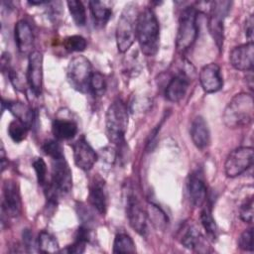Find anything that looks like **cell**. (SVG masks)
<instances>
[{
    "label": "cell",
    "instance_id": "1",
    "mask_svg": "<svg viewBox=\"0 0 254 254\" xmlns=\"http://www.w3.org/2000/svg\"><path fill=\"white\" fill-rule=\"evenodd\" d=\"M159 22L151 8H145L139 13L136 26V39L145 56H155L159 50Z\"/></svg>",
    "mask_w": 254,
    "mask_h": 254
},
{
    "label": "cell",
    "instance_id": "2",
    "mask_svg": "<svg viewBox=\"0 0 254 254\" xmlns=\"http://www.w3.org/2000/svg\"><path fill=\"white\" fill-rule=\"evenodd\" d=\"M254 101L251 94L238 93L226 105L223 112V122L228 128H240L252 122Z\"/></svg>",
    "mask_w": 254,
    "mask_h": 254
},
{
    "label": "cell",
    "instance_id": "3",
    "mask_svg": "<svg viewBox=\"0 0 254 254\" xmlns=\"http://www.w3.org/2000/svg\"><path fill=\"white\" fill-rule=\"evenodd\" d=\"M105 127L108 140L114 144L124 143L128 127V109L122 99H115L108 107L105 115Z\"/></svg>",
    "mask_w": 254,
    "mask_h": 254
},
{
    "label": "cell",
    "instance_id": "4",
    "mask_svg": "<svg viewBox=\"0 0 254 254\" xmlns=\"http://www.w3.org/2000/svg\"><path fill=\"white\" fill-rule=\"evenodd\" d=\"M138 15V6L135 2L127 3L121 12L116 27V44L120 53L127 52L136 39Z\"/></svg>",
    "mask_w": 254,
    "mask_h": 254
},
{
    "label": "cell",
    "instance_id": "5",
    "mask_svg": "<svg viewBox=\"0 0 254 254\" xmlns=\"http://www.w3.org/2000/svg\"><path fill=\"white\" fill-rule=\"evenodd\" d=\"M197 12L193 7H187L180 16L179 28L176 38V48L179 54L184 55L194 44L198 29L196 24Z\"/></svg>",
    "mask_w": 254,
    "mask_h": 254
},
{
    "label": "cell",
    "instance_id": "6",
    "mask_svg": "<svg viewBox=\"0 0 254 254\" xmlns=\"http://www.w3.org/2000/svg\"><path fill=\"white\" fill-rule=\"evenodd\" d=\"M90 62L83 56H76L70 60L66 68V76L69 84L79 92L89 90V80L92 75Z\"/></svg>",
    "mask_w": 254,
    "mask_h": 254
},
{
    "label": "cell",
    "instance_id": "7",
    "mask_svg": "<svg viewBox=\"0 0 254 254\" xmlns=\"http://www.w3.org/2000/svg\"><path fill=\"white\" fill-rule=\"evenodd\" d=\"M231 2L214 1L211 3L208 17V31L215 42L216 47L221 51L224 40V19L228 15Z\"/></svg>",
    "mask_w": 254,
    "mask_h": 254
},
{
    "label": "cell",
    "instance_id": "8",
    "mask_svg": "<svg viewBox=\"0 0 254 254\" xmlns=\"http://www.w3.org/2000/svg\"><path fill=\"white\" fill-rule=\"evenodd\" d=\"M46 186H49L59 196L65 195L71 190V171L64 158L53 160L52 179Z\"/></svg>",
    "mask_w": 254,
    "mask_h": 254
},
{
    "label": "cell",
    "instance_id": "9",
    "mask_svg": "<svg viewBox=\"0 0 254 254\" xmlns=\"http://www.w3.org/2000/svg\"><path fill=\"white\" fill-rule=\"evenodd\" d=\"M253 164V148L239 147L233 150L226 158L224 171L227 177L235 178L246 172Z\"/></svg>",
    "mask_w": 254,
    "mask_h": 254
},
{
    "label": "cell",
    "instance_id": "10",
    "mask_svg": "<svg viewBox=\"0 0 254 254\" xmlns=\"http://www.w3.org/2000/svg\"><path fill=\"white\" fill-rule=\"evenodd\" d=\"M126 216L130 226L140 235L146 236L148 232L147 213L137 196L129 191L126 196Z\"/></svg>",
    "mask_w": 254,
    "mask_h": 254
},
{
    "label": "cell",
    "instance_id": "11",
    "mask_svg": "<svg viewBox=\"0 0 254 254\" xmlns=\"http://www.w3.org/2000/svg\"><path fill=\"white\" fill-rule=\"evenodd\" d=\"M22 211V201L19 188L16 182L6 180L3 184L2 193V214L10 217H17Z\"/></svg>",
    "mask_w": 254,
    "mask_h": 254
},
{
    "label": "cell",
    "instance_id": "12",
    "mask_svg": "<svg viewBox=\"0 0 254 254\" xmlns=\"http://www.w3.org/2000/svg\"><path fill=\"white\" fill-rule=\"evenodd\" d=\"M27 83L36 96H39L43 87V56L39 51H33L29 55Z\"/></svg>",
    "mask_w": 254,
    "mask_h": 254
},
{
    "label": "cell",
    "instance_id": "13",
    "mask_svg": "<svg viewBox=\"0 0 254 254\" xmlns=\"http://www.w3.org/2000/svg\"><path fill=\"white\" fill-rule=\"evenodd\" d=\"M72 150L73 160L76 167L82 171L91 170L98 157L84 137H80L72 144Z\"/></svg>",
    "mask_w": 254,
    "mask_h": 254
},
{
    "label": "cell",
    "instance_id": "14",
    "mask_svg": "<svg viewBox=\"0 0 254 254\" xmlns=\"http://www.w3.org/2000/svg\"><path fill=\"white\" fill-rule=\"evenodd\" d=\"M230 64L238 70L248 71L253 69L254 65V45L246 43L235 47L229 55Z\"/></svg>",
    "mask_w": 254,
    "mask_h": 254
},
{
    "label": "cell",
    "instance_id": "15",
    "mask_svg": "<svg viewBox=\"0 0 254 254\" xmlns=\"http://www.w3.org/2000/svg\"><path fill=\"white\" fill-rule=\"evenodd\" d=\"M199 82L206 93H213L220 90L223 80L219 65L214 63L204 65L199 71Z\"/></svg>",
    "mask_w": 254,
    "mask_h": 254
},
{
    "label": "cell",
    "instance_id": "16",
    "mask_svg": "<svg viewBox=\"0 0 254 254\" xmlns=\"http://www.w3.org/2000/svg\"><path fill=\"white\" fill-rule=\"evenodd\" d=\"M179 239L188 249L196 252H207V245L204 237L193 224H186L180 231Z\"/></svg>",
    "mask_w": 254,
    "mask_h": 254
},
{
    "label": "cell",
    "instance_id": "17",
    "mask_svg": "<svg viewBox=\"0 0 254 254\" xmlns=\"http://www.w3.org/2000/svg\"><path fill=\"white\" fill-rule=\"evenodd\" d=\"M107 190L104 181L99 178H93L89 184L88 200L90 204L100 213L104 214L107 209Z\"/></svg>",
    "mask_w": 254,
    "mask_h": 254
},
{
    "label": "cell",
    "instance_id": "18",
    "mask_svg": "<svg viewBox=\"0 0 254 254\" xmlns=\"http://www.w3.org/2000/svg\"><path fill=\"white\" fill-rule=\"evenodd\" d=\"M15 42L18 51L23 54H31L34 46V34L31 25L26 20H20L15 25Z\"/></svg>",
    "mask_w": 254,
    "mask_h": 254
},
{
    "label": "cell",
    "instance_id": "19",
    "mask_svg": "<svg viewBox=\"0 0 254 254\" xmlns=\"http://www.w3.org/2000/svg\"><path fill=\"white\" fill-rule=\"evenodd\" d=\"M190 79L184 71L177 73L166 87V98L171 102H179L186 95L190 86Z\"/></svg>",
    "mask_w": 254,
    "mask_h": 254
},
{
    "label": "cell",
    "instance_id": "20",
    "mask_svg": "<svg viewBox=\"0 0 254 254\" xmlns=\"http://www.w3.org/2000/svg\"><path fill=\"white\" fill-rule=\"evenodd\" d=\"M188 191L191 203L194 206H201L207 196V190L204 180L199 172H193L190 175L188 181Z\"/></svg>",
    "mask_w": 254,
    "mask_h": 254
},
{
    "label": "cell",
    "instance_id": "21",
    "mask_svg": "<svg viewBox=\"0 0 254 254\" xmlns=\"http://www.w3.org/2000/svg\"><path fill=\"white\" fill-rule=\"evenodd\" d=\"M190 137L198 149H205L210 142L208 125L201 116H196L190 126Z\"/></svg>",
    "mask_w": 254,
    "mask_h": 254
},
{
    "label": "cell",
    "instance_id": "22",
    "mask_svg": "<svg viewBox=\"0 0 254 254\" xmlns=\"http://www.w3.org/2000/svg\"><path fill=\"white\" fill-rule=\"evenodd\" d=\"M2 104L6 105V108L16 117L17 120L24 123L29 129L32 127L35 114L29 105L21 101H6L4 99L2 100Z\"/></svg>",
    "mask_w": 254,
    "mask_h": 254
},
{
    "label": "cell",
    "instance_id": "23",
    "mask_svg": "<svg viewBox=\"0 0 254 254\" xmlns=\"http://www.w3.org/2000/svg\"><path fill=\"white\" fill-rule=\"evenodd\" d=\"M52 131L57 140H69L77 133V124L73 120L56 118L52 124Z\"/></svg>",
    "mask_w": 254,
    "mask_h": 254
},
{
    "label": "cell",
    "instance_id": "24",
    "mask_svg": "<svg viewBox=\"0 0 254 254\" xmlns=\"http://www.w3.org/2000/svg\"><path fill=\"white\" fill-rule=\"evenodd\" d=\"M89 9L93 18L94 26H96L97 28L104 27L112 14L111 8H109L100 1H90Z\"/></svg>",
    "mask_w": 254,
    "mask_h": 254
},
{
    "label": "cell",
    "instance_id": "25",
    "mask_svg": "<svg viewBox=\"0 0 254 254\" xmlns=\"http://www.w3.org/2000/svg\"><path fill=\"white\" fill-rule=\"evenodd\" d=\"M37 246L40 252L43 253H56L59 252L60 246L56 237L48 231H42L39 234Z\"/></svg>",
    "mask_w": 254,
    "mask_h": 254
},
{
    "label": "cell",
    "instance_id": "26",
    "mask_svg": "<svg viewBox=\"0 0 254 254\" xmlns=\"http://www.w3.org/2000/svg\"><path fill=\"white\" fill-rule=\"evenodd\" d=\"M114 253H135L136 246L133 239L124 232L118 233L113 242Z\"/></svg>",
    "mask_w": 254,
    "mask_h": 254
},
{
    "label": "cell",
    "instance_id": "27",
    "mask_svg": "<svg viewBox=\"0 0 254 254\" xmlns=\"http://www.w3.org/2000/svg\"><path fill=\"white\" fill-rule=\"evenodd\" d=\"M66 4L75 25L79 27L84 26L86 23V13L82 2L78 0H70L67 1Z\"/></svg>",
    "mask_w": 254,
    "mask_h": 254
},
{
    "label": "cell",
    "instance_id": "28",
    "mask_svg": "<svg viewBox=\"0 0 254 254\" xmlns=\"http://www.w3.org/2000/svg\"><path fill=\"white\" fill-rule=\"evenodd\" d=\"M200 221H201L202 227L204 228V230L206 232V235L211 240H214L217 237V226L212 217L210 208H208V207L202 208V210L200 212Z\"/></svg>",
    "mask_w": 254,
    "mask_h": 254
},
{
    "label": "cell",
    "instance_id": "29",
    "mask_svg": "<svg viewBox=\"0 0 254 254\" xmlns=\"http://www.w3.org/2000/svg\"><path fill=\"white\" fill-rule=\"evenodd\" d=\"M28 131L29 128L17 119L11 121L8 126V134L15 143H20L24 141L27 137Z\"/></svg>",
    "mask_w": 254,
    "mask_h": 254
},
{
    "label": "cell",
    "instance_id": "30",
    "mask_svg": "<svg viewBox=\"0 0 254 254\" xmlns=\"http://www.w3.org/2000/svg\"><path fill=\"white\" fill-rule=\"evenodd\" d=\"M86 40L78 35L68 36L64 40V47L67 52H82L86 49Z\"/></svg>",
    "mask_w": 254,
    "mask_h": 254
},
{
    "label": "cell",
    "instance_id": "31",
    "mask_svg": "<svg viewBox=\"0 0 254 254\" xmlns=\"http://www.w3.org/2000/svg\"><path fill=\"white\" fill-rule=\"evenodd\" d=\"M89 90L94 96H102L106 90V82L103 75L98 71H93L89 80Z\"/></svg>",
    "mask_w": 254,
    "mask_h": 254
},
{
    "label": "cell",
    "instance_id": "32",
    "mask_svg": "<svg viewBox=\"0 0 254 254\" xmlns=\"http://www.w3.org/2000/svg\"><path fill=\"white\" fill-rule=\"evenodd\" d=\"M43 151L46 155L51 157L53 160L64 158L63 148L61 144L58 142V140H47L44 142L42 146Z\"/></svg>",
    "mask_w": 254,
    "mask_h": 254
},
{
    "label": "cell",
    "instance_id": "33",
    "mask_svg": "<svg viewBox=\"0 0 254 254\" xmlns=\"http://www.w3.org/2000/svg\"><path fill=\"white\" fill-rule=\"evenodd\" d=\"M33 168L36 172V176H37L39 185H41L42 187H45L48 183H47V165H46L44 159L37 158L33 162Z\"/></svg>",
    "mask_w": 254,
    "mask_h": 254
},
{
    "label": "cell",
    "instance_id": "34",
    "mask_svg": "<svg viewBox=\"0 0 254 254\" xmlns=\"http://www.w3.org/2000/svg\"><path fill=\"white\" fill-rule=\"evenodd\" d=\"M239 216L244 222L252 223L253 221V196L246 199L240 206Z\"/></svg>",
    "mask_w": 254,
    "mask_h": 254
},
{
    "label": "cell",
    "instance_id": "35",
    "mask_svg": "<svg viewBox=\"0 0 254 254\" xmlns=\"http://www.w3.org/2000/svg\"><path fill=\"white\" fill-rule=\"evenodd\" d=\"M149 212H150V217L153 219V223L158 225V227H161L162 225L167 224V216L165 212L157 205L150 203L149 204Z\"/></svg>",
    "mask_w": 254,
    "mask_h": 254
},
{
    "label": "cell",
    "instance_id": "36",
    "mask_svg": "<svg viewBox=\"0 0 254 254\" xmlns=\"http://www.w3.org/2000/svg\"><path fill=\"white\" fill-rule=\"evenodd\" d=\"M238 245L242 250L245 251H253V228L245 229L239 239H238Z\"/></svg>",
    "mask_w": 254,
    "mask_h": 254
},
{
    "label": "cell",
    "instance_id": "37",
    "mask_svg": "<svg viewBox=\"0 0 254 254\" xmlns=\"http://www.w3.org/2000/svg\"><path fill=\"white\" fill-rule=\"evenodd\" d=\"M8 70H9L8 76H9V78H10L11 83H12L13 86L15 87V89L24 91L25 88H26V82L24 81V78H23V76L21 75V73H19L17 70H15V69H13V68H10V69H8Z\"/></svg>",
    "mask_w": 254,
    "mask_h": 254
},
{
    "label": "cell",
    "instance_id": "38",
    "mask_svg": "<svg viewBox=\"0 0 254 254\" xmlns=\"http://www.w3.org/2000/svg\"><path fill=\"white\" fill-rule=\"evenodd\" d=\"M85 245H86V242L84 241H81V240H78V239H75L74 242L67 246L66 248V252L67 253H75V254H80V253H83L84 250H85Z\"/></svg>",
    "mask_w": 254,
    "mask_h": 254
},
{
    "label": "cell",
    "instance_id": "39",
    "mask_svg": "<svg viewBox=\"0 0 254 254\" xmlns=\"http://www.w3.org/2000/svg\"><path fill=\"white\" fill-rule=\"evenodd\" d=\"M253 24H254L253 15H249L245 21V26H244L245 36L249 40V43H253V31H254Z\"/></svg>",
    "mask_w": 254,
    "mask_h": 254
},
{
    "label": "cell",
    "instance_id": "40",
    "mask_svg": "<svg viewBox=\"0 0 254 254\" xmlns=\"http://www.w3.org/2000/svg\"><path fill=\"white\" fill-rule=\"evenodd\" d=\"M23 243H24V246L28 248V251H32V247L35 246L33 234L30 231V229H25L23 231Z\"/></svg>",
    "mask_w": 254,
    "mask_h": 254
},
{
    "label": "cell",
    "instance_id": "41",
    "mask_svg": "<svg viewBox=\"0 0 254 254\" xmlns=\"http://www.w3.org/2000/svg\"><path fill=\"white\" fill-rule=\"evenodd\" d=\"M29 3L31 5H40V4H43V3H47L46 1H29Z\"/></svg>",
    "mask_w": 254,
    "mask_h": 254
}]
</instances>
